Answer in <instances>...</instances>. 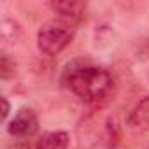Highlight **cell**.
I'll use <instances>...</instances> for the list:
<instances>
[{"instance_id":"1","label":"cell","mask_w":149,"mask_h":149,"mask_svg":"<svg viewBox=\"0 0 149 149\" xmlns=\"http://www.w3.org/2000/svg\"><path fill=\"white\" fill-rule=\"evenodd\" d=\"M61 84L79 100L90 105H104L112 91L114 79L100 65L90 60H72L61 72Z\"/></svg>"},{"instance_id":"2","label":"cell","mask_w":149,"mask_h":149,"mask_svg":"<svg viewBox=\"0 0 149 149\" xmlns=\"http://www.w3.org/2000/svg\"><path fill=\"white\" fill-rule=\"evenodd\" d=\"M76 37V25L54 18L46 21L37 32V47L46 56H56L70 46Z\"/></svg>"},{"instance_id":"3","label":"cell","mask_w":149,"mask_h":149,"mask_svg":"<svg viewBox=\"0 0 149 149\" xmlns=\"http://www.w3.org/2000/svg\"><path fill=\"white\" fill-rule=\"evenodd\" d=\"M7 132L14 139H28L39 132V118L33 109L23 107L7 123Z\"/></svg>"},{"instance_id":"4","label":"cell","mask_w":149,"mask_h":149,"mask_svg":"<svg viewBox=\"0 0 149 149\" xmlns=\"http://www.w3.org/2000/svg\"><path fill=\"white\" fill-rule=\"evenodd\" d=\"M51 9L60 16V19H65L72 25H79L81 21L86 19L88 6L84 2H77V0H58V2H51Z\"/></svg>"},{"instance_id":"5","label":"cell","mask_w":149,"mask_h":149,"mask_svg":"<svg viewBox=\"0 0 149 149\" xmlns=\"http://www.w3.org/2000/svg\"><path fill=\"white\" fill-rule=\"evenodd\" d=\"M126 125L133 130H149V95L133 107L126 118Z\"/></svg>"},{"instance_id":"6","label":"cell","mask_w":149,"mask_h":149,"mask_svg":"<svg viewBox=\"0 0 149 149\" xmlns=\"http://www.w3.org/2000/svg\"><path fill=\"white\" fill-rule=\"evenodd\" d=\"M68 142L70 139L67 132H47L37 140L35 149H68Z\"/></svg>"},{"instance_id":"7","label":"cell","mask_w":149,"mask_h":149,"mask_svg":"<svg viewBox=\"0 0 149 149\" xmlns=\"http://www.w3.org/2000/svg\"><path fill=\"white\" fill-rule=\"evenodd\" d=\"M21 37V28L19 25L14 21V19H9L6 18L2 21V40L6 44H13V42H18V39Z\"/></svg>"},{"instance_id":"8","label":"cell","mask_w":149,"mask_h":149,"mask_svg":"<svg viewBox=\"0 0 149 149\" xmlns=\"http://www.w3.org/2000/svg\"><path fill=\"white\" fill-rule=\"evenodd\" d=\"M14 74H16V61L7 53H2V56H0V77L7 81L14 77Z\"/></svg>"},{"instance_id":"9","label":"cell","mask_w":149,"mask_h":149,"mask_svg":"<svg viewBox=\"0 0 149 149\" xmlns=\"http://www.w3.org/2000/svg\"><path fill=\"white\" fill-rule=\"evenodd\" d=\"M6 149H35V146H33L28 139H16V140L11 142Z\"/></svg>"},{"instance_id":"10","label":"cell","mask_w":149,"mask_h":149,"mask_svg":"<svg viewBox=\"0 0 149 149\" xmlns=\"http://www.w3.org/2000/svg\"><path fill=\"white\" fill-rule=\"evenodd\" d=\"M0 100H2V119H7V116L11 112V104H9V100L6 97H2Z\"/></svg>"}]
</instances>
